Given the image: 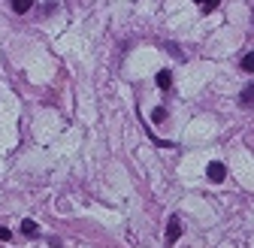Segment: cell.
<instances>
[{
	"instance_id": "9c48e42d",
	"label": "cell",
	"mask_w": 254,
	"mask_h": 248,
	"mask_svg": "<svg viewBox=\"0 0 254 248\" xmlns=\"http://www.w3.org/2000/svg\"><path fill=\"white\" fill-rule=\"evenodd\" d=\"M164 118H167V109H154L151 112V121H164Z\"/></svg>"
},
{
	"instance_id": "ba28073f",
	"label": "cell",
	"mask_w": 254,
	"mask_h": 248,
	"mask_svg": "<svg viewBox=\"0 0 254 248\" xmlns=\"http://www.w3.org/2000/svg\"><path fill=\"white\" fill-rule=\"evenodd\" d=\"M21 233H24V236H34V233H37V224H34V221H24V224H21Z\"/></svg>"
},
{
	"instance_id": "7a4b0ae2",
	"label": "cell",
	"mask_w": 254,
	"mask_h": 248,
	"mask_svg": "<svg viewBox=\"0 0 254 248\" xmlns=\"http://www.w3.org/2000/svg\"><path fill=\"white\" fill-rule=\"evenodd\" d=\"M206 176H209V182H224V164H218V161H212L209 167H206Z\"/></svg>"
},
{
	"instance_id": "6da1fadb",
	"label": "cell",
	"mask_w": 254,
	"mask_h": 248,
	"mask_svg": "<svg viewBox=\"0 0 254 248\" xmlns=\"http://www.w3.org/2000/svg\"><path fill=\"white\" fill-rule=\"evenodd\" d=\"M179 233H182V218H179V215H173V218H170V227H167V245H173V242L179 239Z\"/></svg>"
},
{
	"instance_id": "5b68a950",
	"label": "cell",
	"mask_w": 254,
	"mask_h": 248,
	"mask_svg": "<svg viewBox=\"0 0 254 248\" xmlns=\"http://www.w3.org/2000/svg\"><path fill=\"white\" fill-rule=\"evenodd\" d=\"M242 106H254V85H248L242 91Z\"/></svg>"
},
{
	"instance_id": "8992f818",
	"label": "cell",
	"mask_w": 254,
	"mask_h": 248,
	"mask_svg": "<svg viewBox=\"0 0 254 248\" xmlns=\"http://www.w3.org/2000/svg\"><path fill=\"white\" fill-rule=\"evenodd\" d=\"M242 70H245V73H254V52H248V55L242 58Z\"/></svg>"
},
{
	"instance_id": "3957f363",
	"label": "cell",
	"mask_w": 254,
	"mask_h": 248,
	"mask_svg": "<svg viewBox=\"0 0 254 248\" xmlns=\"http://www.w3.org/2000/svg\"><path fill=\"white\" fill-rule=\"evenodd\" d=\"M30 3H34V0H9V6H12L15 12H27V9H30Z\"/></svg>"
},
{
	"instance_id": "277c9868",
	"label": "cell",
	"mask_w": 254,
	"mask_h": 248,
	"mask_svg": "<svg viewBox=\"0 0 254 248\" xmlns=\"http://www.w3.org/2000/svg\"><path fill=\"white\" fill-rule=\"evenodd\" d=\"M157 85H161L164 91H167V88L173 85V79H170V70H161V73H157Z\"/></svg>"
},
{
	"instance_id": "52a82bcc",
	"label": "cell",
	"mask_w": 254,
	"mask_h": 248,
	"mask_svg": "<svg viewBox=\"0 0 254 248\" xmlns=\"http://www.w3.org/2000/svg\"><path fill=\"white\" fill-rule=\"evenodd\" d=\"M197 6H200L203 12H212V9L218 6V0H197Z\"/></svg>"
}]
</instances>
